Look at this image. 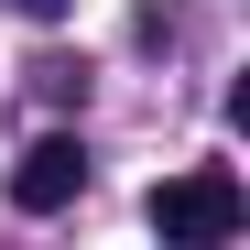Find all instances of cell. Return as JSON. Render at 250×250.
<instances>
[{"label": "cell", "instance_id": "1", "mask_svg": "<svg viewBox=\"0 0 250 250\" xmlns=\"http://www.w3.org/2000/svg\"><path fill=\"white\" fill-rule=\"evenodd\" d=\"M142 218H152L163 239H185V250H218V239L250 229V196H239L229 163H185V174H163V185L142 196Z\"/></svg>", "mask_w": 250, "mask_h": 250}, {"label": "cell", "instance_id": "2", "mask_svg": "<svg viewBox=\"0 0 250 250\" xmlns=\"http://www.w3.org/2000/svg\"><path fill=\"white\" fill-rule=\"evenodd\" d=\"M76 196H87V152H76L65 131H44L11 163V207H22V218H55V207H76Z\"/></svg>", "mask_w": 250, "mask_h": 250}]
</instances>
